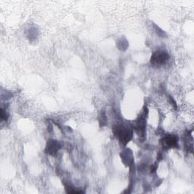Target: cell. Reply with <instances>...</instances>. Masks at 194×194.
I'll return each mask as SVG.
<instances>
[{
	"label": "cell",
	"mask_w": 194,
	"mask_h": 194,
	"mask_svg": "<svg viewBox=\"0 0 194 194\" xmlns=\"http://www.w3.org/2000/svg\"><path fill=\"white\" fill-rule=\"evenodd\" d=\"M118 49L122 51H125L128 47V42L125 39H121L120 41L118 42Z\"/></svg>",
	"instance_id": "9"
},
{
	"label": "cell",
	"mask_w": 194,
	"mask_h": 194,
	"mask_svg": "<svg viewBox=\"0 0 194 194\" xmlns=\"http://www.w3.org/2000/svg\"><path fill=\"white\" fill-rule=\"evenodd\" d=\"M8 117H9V115H8V112H6V111H5L4 108H1V115H0L1 120H2V121H7L8 119Z\"/></svg>",
	"instance_id": "11"
},
{
	"label": "cell",
	"mask_w": 194,
	"mask_h": 194,
	"mask_svg": "<svg viewBox=\"0 0 194 194\" xmlns=\"http://www.w3.org/2000/svg\"><path fill=\"white\" fill-rule=\"evenodd\" d=\"M154 27H155V32L158 34V36H159L160 37H166V34H165V32L164 30H162L159 27L156 26V25H154Z\"/></svg>",
	"instance_id": "10"
},
{
	"label": "cell",
	"mask_w": 194,
	"mask_h": 194,
	"mask_svg": "<svg viewBox=\"0 0 194 194\" xmlns=\"http://www.w3.org/2000/svg\"><path fill=\"white\" fill-rule=\"evenodd\" d=\"M99 122L100 127H105V126L107 125V123H108V118H107L105 111H102L100 114H99Z\"/></svg>",
	"instance_id": "7"
},
{
	"label": "cell",
	"mask_w": 194,
	"mask_h": 194,
	"mask_svg": "<svg viewBox=\"0 0 194 194\" xmlns=\"http://www.w3.org/2000/svg\"><path fill=\"white\" fill-rule=\"evenodd\" d=\"M170 58L168 52L164 50H157L154 52L150 58V63L155 67H161L164 65Z\"/></svg>",
	"instance_id": "3"
},
{
	"label": "cell",
	"mask_w": 194,
	"mask_h": 194,
	"mask_svg": "<svg viewBox=\"0 0 194 194\" xmlns=\"http://www.w3.org/2000/svg\"><path fill=\"white\" fill-rule=\"evenodd\" d=\"M65 189L66 192L68 193H84V191L75 188V187H72V186H69V185L65 186Z\"/></svg>",
	"instance_id": "8"
},
{
	"label": "cell",
	"mask_w": 194,
	"mask_h": 194,
	"mask_svg": "<svg viewBox=\"0 0 194 194\" xmlns=\"http://www.w3.org/2000/svg\"><path fill=\"white\" fill-rule=\"evenodd\" d=\"M179 138L177 135L166 134L160 140V145L165 151L171 149L179 148Z\"/></svg>",
	"instance_id": "4"
},
{
	"label": "cell",
	"mask_w": 194,
	"mask_h": 194,
	"mask_svg": "<svg viewBox=\"0 0 194 194\" xmlns=\"http://www.w3.org/2000/svg\"><path fill=\"white\" fill-rule=\"evenodd\" d=\"M162 157H163L162 153H158V155H157V159H158V161L162 160Z\"/></svg>",
	"instance_id": "14"
},
{
	"label": "cell",
	"mask_w": 194,
	"mask_h": 194,
	"mask_svg": "<svg viewBox=\"0 0 194 194\" xmlns=\"http://www.w3.org/2000/svg\"><path fill=\"white\" fill-rule=\"evenodd\" d=\"M157 168H158V165H157L156 163H155L154 164H152L151 167H150V173L155 174L156 172Z\"/></svg>",
	"instance_id": "13"
},
{
	"label": "cell",
	"mask_w": 194,
	"mask_h": 194,
	"mask_svg": "<svg viewBox=\"0 0 194 194\" xmlns=\"http://www.w3.org/2000/svg\"><path fill=\"white\" fill-rule=\"evenodd\" d=\"M113 134L118 139L121 145H127L131 140L133 137V131L131 127L123 124H116L113 127Z\"/></svg>",
	"instance_id": "1"
},
{
	"label": "cell",
	"mask_w": 194,
	"mask_h": 194,
	"mask_svg": "<svg viewBox=\"0 0 194 194\" xmlns=\"http://www.w3.org/2000/svg\"><path fill=\"white\" fill-rule=\"evenodd\" d=\"M148 112L149 111H148L147 107L145 106L143 108L142 114H140L138 116V118L133 126V129H134V131L140 138L145 137L146 132V117H147Z\"/></svg>",
	"instance_id": "2"
},
{
	"label": "cell",
	"mask_w": 194,
	"mask_h": 194,
	"mask_svg": "<svg viewBox=\"0 0 194 194\" xmlns=\"http://www.w3.org/2000/svg\"><path fill=\"white\" fill-rule=\"evenodd\" d=\"M63 146V143L56 140H50L47 142L45 148V153L49 155L54 156Z\"/></svg>",
	"instance_id": "5"
},
{
	"label": "cell",
	"mask_w": 194,
	"mask_h": 194,
	"mask_svg": "<svg viewBox=\"0 0 194 194\" xmlns=\"http://www.w3.org/2000/svg\"><path fill=\"white\" fill-rule=\"evenodd\" d=\"M168 101H169V103L172 104V105L174 107V108L175 110H177V103H176L175 100H174V99L171 96H168Z\"/></svg>",
	"instance_id": "12"
},
{
	"label": "cell",
	"mask_w": 194,
	"mask_h": 194,
	"mask_svg": "<svg viewBox=\"0 0 194 194\" xmlns=\"http://www.w3.org/2000/svg\"><path fill=\"white\" fill-rule=\"evenodd\" d=\"M120 155H121V160L125 165L131 168L134 164V156H133V153L131 149H125L122 153H121Z\"/></svg>",
	"instance_id": "6"
}]
</instances>
